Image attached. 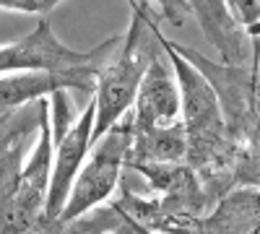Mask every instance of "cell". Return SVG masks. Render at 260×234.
Returning a JSON list of instances; mask_svg holds the SVG:
<instances>
[{
	"instance_id": "obj_1",
	"label": "cell",
	"mask_w": 260,
	"mask_h": 234,
	"mask_svg": "<svg viewBox=\"0 0 260 234\" xmlns=\"http://www.w3.org/2000/svg\"><path fill=\"white\" fill-rule=\"evenodd\" d=\"M122 45V39H107L104 45L94 47L91 52H76L73 47H65L55 37L52 24L47 18H39L37 29L0 50V68L3 76L8 73H26V71H42V73H55L71 81L73 89L81 91H96L99 76L107 68L115 47Z\"/></svg>"
},
{
	"instance_id": "obj_2",
	"label": "cell",
	"mask_w": 260,
	"mask_h": 234,
	"mask_svg": "<svg viewBox=\"0 0 260 234\" xmlns=\"http://www.w3.org/2000/svg\"><path fill=\"white\" fill-rule=\"evenodd\" d=\"M159 39V45L164 47L169 65L175 71L177 86H180V99H182V125L187 133V159L198 166L211 161L221 148V138H224V112L219 96H216L213 86L208 83V78L192 68L190 62L175 52L172 39H167L156 26H151Z\"/></svg>"
},
{
	"instance_id": "obj_3",
	"label": "cell",
	"mask_w": 260,
	"mask_h": 234,
	"mask_svg": "<svg viewBox=\"0 0 260 234\" xmlns=\"http://www.w3.org/2000/svg\"><path fill=\"white\" fill-rule=\"evenodd\" d=\"M143 13H146V3H133V21L127 26V34L122 37V45L117 57H112L107 62V68L99 76V86H96V122H94V136H91V146H96L107 133L117 125V120L130 110V104L136 102L141 81L151 65L148 52L143 47H138L141 39V29H143Z\"/></svg>"
},
{
	"instance_id": "obj_4",
	"label": "cell",
	"mask_w": 260,
	"mask_h": 234,
	"mask_svg": "<svg viewBox=\"0 0 260 234\" xmlns=\"http://www.w3.org/2000/svg\"><path fill=\"white\" fill-rule=\"evenodd\" d=\"M52 127L50 104L39 99V143L26 166L11 177L3 195V234H26L45 214L52 182Z\"/></svg>"
},
{
	"instance_id": "obj_5",
	"label": "cell",
	"mask_w": 260,
	"mask_h": 234,
	"mask_svg": "<svg viewBox=\"0 0 260 234\" xmlns=\"http://www.w3.org/2000/svg\"><path fill=\"white\" fill-rule=\"evenodd\" d=\"M130 146H133V117L117 122L96 146H91V156L86 159L57 224H68L83 216L89 208L99 206L115 193L122 164L127 161L130 154Z\"/></svg>"
},
{
	"instance_id": "obj_6",
	"label": "cell",
	"mask_w": 260,
	"mask_h": 234,
	"mask_svg": "<svg viewBox=\"0 0 260 234\" xmlns=\"http://www.w3.org/2000/svg\"><path fill=\"white\" fill-rule=\"evenodd\" d=\"M94 122H96V102L91 99L89 107L83 110L76 125L65 133L62 141L55 143V166H52V182H50V198L45 208V221L52 224L60 219L65 203L71 198V190L86 164V154L91 148L94 136Z\"/></svg>"
},
{
	"instance_id": "obj_7",
	"label": "cell",
	"mask_w": 260,
	"mask_h": 234,
	"mask_svg": "<svg viewBox=\"0 0 260 234\" xmlns=\"http://www.w3.org/2000/svg\"><path fill=\"white\" fill-rule=\"evenodd\" d=\"M177 55H182L192 68H198L208 83L213 86L216 96H219L221 104V112H224V122L229 125L232 133H242L247 130V115L252 110V96H255V78L250 73V68H219L216 62L206 60L203 55H195L192 50L175 45Z\"/></svg>"
},
{
	"instance_id": "obj_8",
	"label": "cell",
	"mask_w": 260,
	"mask_h": 234,
	"mask_svg": "<svg viewBox=\"0 0 260 234\" xmlns=\"http://www.w3.org/2000/svg\"><path fill=\"white\" fill-rule=\"evenodd\" d=\"M182 112L180 86L172 78L169 68L159 57L151 60V65L141 81V89L136 96V112H133V133H148L156 127H169L177 122Z\"/></svg>"
},
{
	"instance_id": "obj_9",
	"label": "cell",
	"mask_w": 260,
	"mask_h": 234,
	"mask_svg": "<svg viewBox=\"0 0 260 234\" xmlns=\"http://www.w3.org/2000/svg\"><path fill=\"white\" fill-rule=\"evenodd\" d=\"M195 16L201 18L203 31L211 45L221 50L226 68H245L250 60V45L240 31V24L232 18L226 3H190Z\"/></svg>"
},
{
	"instance_id": "obj_10",
	"label": "cell",
	"mask_w": 260,
	"mask_h": 234,
	"mask_svg": "<svg viewBox=\"0 0 260 234\" xmlns=\"http://www.w3.org/2000/svg\"><path fill=\"white\" fill-rule=\"evenodd\" d=\"M133 166L141 164H177L187 156V133L185 125L175 122L169 127H156L148 133H133Z\"/></svg>"
},
{
	"instance_id": "obj_11",
	"label": "cell",
	"mask_w": 260,
	"mask_h": 234,
	"mask_svg": "<svg viewBox=\"0 0 260 234\" xmlns=\"http://www.w3.org/2000/svg\"><path fill=\"white\" fill-rule=\"evenodd\" d=\"M206 234H260V193L240 190L224 198L208 219Z\"/></svg>"
},
{
	"instance_id": "obj_12",
	"label": "cell",
	"mask_w": 260,
	"mask_h": 234,
	"mask_svg": "<svg viewBox=\"0 0 260 234\" xmlns=\"http://www.w3.org/2000/svg\"><path fill=\"white\" fill-rule=\"evenodd\" d=\"M65 89H73L71 81L55 73L26 71V73H8L0 78V104H3V117L16 112L24 102L45 99L47 94H57Z\"/></svg>"
},
{
	"instance_id": "obj_13",
	"label": "cell",
	"mask_w": 260,
	"mask_h": 234,
	"mask_svg": "<svg viewBox=\"0 0 260 234\" xmlns=\"http://www.w3.org/2000/svg\"><path fill=\"white\" fill-rule=\"evenodd\" d=\"M71 104H68V96L65 91H57L52 94V130H55V143L65 138V133L71 130Z\"/></svg>"
},
{
	"instance_id": "obj_14",
	"label": "cell",
	"mask_w": 260,
	"mask_h": 234,
	"mask_svg": "<svg viewBox=\"0 0 260 234\" xmlns=\"http://www.w3.org/2000/svg\"><path fill=\"white\" fill-rule=\"evenodd\" d=\"M57 0H6L3 11H18V13H50Z\"/></svg>"
},
{
	"instance_id": "obj_15",
	"label": "cell",
	"mask_w": 260,
	"mask_h": 234,
	"mask_svg": "<svg viewBox=\"0 0 260 234\" xmlns=\"http://www.w3.org/2000/svg\"><path fill=\"white\" fill-rule=\"evenodd\" d=\"M229 6V13H234L237 18V24H242V26H255V24H260V3H226Z\"/></svg>"
},
{
	"instance_id": "obj_16",
	"label": "cell",
	"mask_w": 260,
	"mask_h": 234,
	"mask_svg": "<svg viewBox=\"0 0 260 234\" xmlns=\"http://www.w3.org/2000/svg\"><path fill=\"white\" fill-rule=\"evenodd\" d=\"M255 104H257V110H260V78L255 81Z\"/></svg>"
}]
</instances>
